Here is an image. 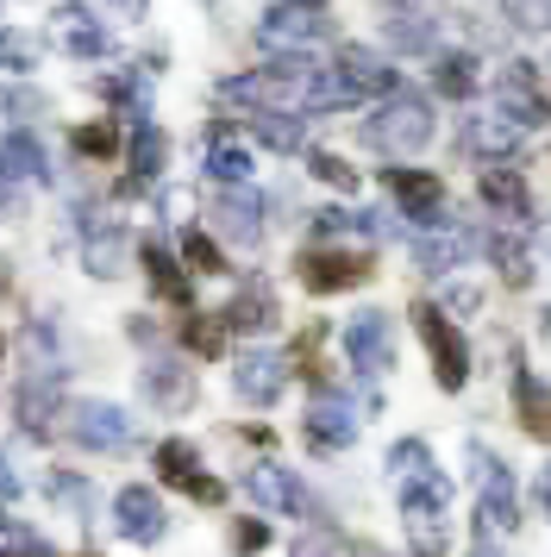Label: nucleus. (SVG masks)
I'll list each match as a JSON object with an SVG mask.
<instances>
[{"label": "nucleus", "instance_id": "obj_1", "mask_svg": "<svg viewBox=\"0 0 551 557\" xmlns=\"http://www.w3.org/2000/svg\"><path fill=\"white\" fill-rule=\"evenodd\" d=\"M445 507H451V482L439 476V470L401 482V520H407V545H414V557H445V545H451Z\"/></svg>", "mask_w": 551, "mask_h": 557}, {"label": "nucleus", "instance_id": "obj_2", "mask_svg": "<svg viewBox=\"0 0 551 557\" xmlns=\"http://www.w3.org/2000/svg\"><path fill=\"white\" fill-rule=\"evenodd\" d=\"M364 138H370L382 157H420L426 145H432V107H426L420 95H389V101L370 113Z\"/></svg>", "mask_w": 551, "mask_h": 557}, {"label": "nucleus", "instance_id": "obj_3", "mask_svg": "<svg viewBox=\"0 0 551 557\" xmlns=\"http://www.w3.org/2000/svg\"><path fill=\"white\" fill-rule=\"evenodd\" d=\"M470 463H476V476H482V502H476V539L482 545H501L507 532H514V476L501 470L495 457L482 451V445H470Z\"/></svg>", "mask_w": 551, "mask_h": 557}, {"label": "nucleus", "instance_id": "obj_4", "mask_svg": "<svg viewBox=\"0 0 551 557\" xmlns=\"http://www.w3.org/2000/svg\"><path fill=\"white\" fill-rule=\"evenodd\" d=\"M414 326H420V345L432 351L439 388H464V376H470V345H464V332L451 326L439 307H426V301H414Z\"/></svg>", "mask_w": 551, "mask_h": 557}, {"label": "nucleus", "instance_id": "obj_5", "mask_svg": "<svg viewBox=\"0 0 551 557\" xmlns=\"http://www.w3.org/2000/svg\"><path fill=\"white\" fill-rule=\"evenodd\" d=\"M345 357H351L357 376L395 370V320H389V313H357L345 326Z\"/></svg>", "mask_w": 551, "mask_h": 557}, {"label": "nucleus", "instance_id": "obj_6", "mask_svg": "<svg viewBox=\"0 0 551 557\" xmlns=\"http://www.w3.org/2000/svg\"><path fill=\"white\" fill-rule=\"evenodd\" d=\"M63 420H70V438L88 445V451H125L132 445V420L113 401H75Z\"/></svg>", "mask_w": 551, "mask_h": 557}, {"label": "nucleus", "instance_id": "obj_7", "mask_svg": "<svg viewBox=\"0 0 551 557\" xmlns=\"http://www.w3.org/2000/svg\"><path fill=\"white\" fill-rule=\"evenodd\" d=\"M113 527H120V539H132V545H157L163 539V527H170V513H163V502H157V488H120L113 495Z\"/></svg>", "mask_w": 551, "mask_h": 557}, {"label": "nucleus", "instance_id": "obj_8", "mask_svg": "<svg viewBox=\"0 0 551 557\" xmlns=\"http://www.w3.org/2000/svg\"><path fill=\"white\" fill-rule=\"evenodd\" d=\"M370 257L364 251H307L301 257V282L314 288V295H339V288H357V282H370Z\"/></svg>", "mask_w": 551, "mask_h": 557}, {"label": "nucleus", "instance_id": "obj_9", "mask_svg": "<svg viewBox=\"0 0 551 557\" xmlns=\"http://www.w3.org/2000/svg\"><path fill=\"white\" fill-rule=\"evenodd\" d=\"M351 438H357V401L320 388L314 407H307V445H314V451H345Z\"/></svg>", "mask_w": 551, "mask_h": 557}, {"label": "nucleus", "instance_id": "obj_10", "mask_svg": "<svg viewBox=\"0 0 551 557\" xmlns=\"http://www.w3.org/2000/svg\"><path fill=\"white\" fill-rule=\"evenodd\" d=\"M407 251H414V263H420L426 276H451V270L476 251V238L464 226H420L407 238Z\"/></svg>", "mask_w": 551, "mask_h": 557}, {"label": "nucleus", "instance_id": "obj_11", "mask_svg": "<svg viewBox=\"0 0 551 557\" xmlns=\"http://www.w3.org/2000/svg\"><path fill=\"white\" fill-rule=\"evenodd\" d=\"M521 138H526V126L521 120H507V113H470V120H464V151L482 157V163H507V157H521Z\"/></svg>", "mask_w": 551, "mask_h": 557}, {"label": "nucleus", "instance_id": "obj_12", "mask_svg": "<svg viewBox=\"0 0 551 557\" xmlns=\"http://www.w3.org/2000/svg\"><path fill=\"white\" fill-rule=\"evenodd\" d=\"M245 488L257 507H270V513H314V495L301 488L295 470H282V463H257L245 470Z\"/></svg>", "mask_w": 551, "mask_h": 557}, {"label": "nucleus", "instance_id": "obj_13", "mask_svg": "<svg viewBox=\"0 0 551 557\" xmlns=\"http://www.w3.org/2000/svg\"><path fill=\"white\" fill-rule=\"evenodd\" d=\"M257 32H264L270 51H301V45H314V38L326 32V20L314 13V7H301V0H276Z\"/></svg>", "mask_w": 551, "mask_h": 557}, {"label": "nucleus", "instance_id": "obj_14", "mask_svg": "<svg viewBox=\"0 0 551 557\" xmlns=\"http://www.w3.org/2000/svg\"><path fill=\"white\" fill-rule=\"evenodd\" d=\"M232 382H238V395H245V401L270 407V401H282V388H289V357L245 351V357H238V370H232Z\"/></svg>", "mask_w": 551, "mask_h": 557}, {"label": "nucleus", "instance_id": "obj_15", "mask_svg": "<svg viewBox=\"0 0 551 557\" xmlns=\"http://www.w3.org/2000/svg\"><path fill=\"white\" fill-rule=\"evenodd\" d=\"M50 38H57L70 57H107V45H113V38H107V26H100L88 7H75V0L50 13Z\"/></svg>", "mask_w": 551, "mask_h": 557}, {"label": "nucleus", "instance_id": "obj_16", "mask_svg": "<svg viewBox=\"0 0 551 557\" xmlns=\"http://www.w3.org/2000/svg\"><path fill=\"white\" fill-rule=\"evenodd\" d=\"M213 226H220V238H232V245H257V238H264V201H257L250 188H220Z\"/></svg>", "mask_w": 551, "mask_h": 557}, {"label": "nucleus", "instance_id": "obj_17", "mask_svg": "<svg viewBox=\"0 0 551 557\" xmlns=\"http://www.w3.org/2000/svg\"><path fill=\"white\" fill-rule=\"evenodd\" d=\"M339 76L357 88V101H364V95H382V101H389V95H401V88H395L401 76L389 70V57L364 51V45H345V51H339Z\"/></svg>", "mask_w": 551, "mask_h": 557}, {"label": "nucleus", "instance_id": "obj_18", "mask_svg": "<svg viewBox=\"0 0 551 557\" xmlns=\"http://www.w3.org/2000/svg\"><path fill=\"white\" fill-rule=\"evenodd\" d=\"M120 257H125L120 220H82V263H88L95 276H120Z\"/></svg>", "mask_w": 551, "mask_h": 557}, {"label": "nucleus", "instance_id": "obj_19", "mask_svg": "<svg viewBox=\"0 0 551 557\" xmlns=\"http://www.w3.org/2000/svg\"><path fill=\"white\" fill-rule=\"evenodd\" d=\"M482 201L495 207V220H501L507 232L532 220V201H526V182L514 176V170H482Z\"/></svg>", "mask_w": 551, "mask_h": 557}, {"label": "nucleus", "instance_id": "obj_20", "mask_svg": "<svg viewBox=\"0 0 551 557\" xmlns=\"http://www.w3.org/2000/svg\"><path fill=\"white\" fill-rule=\"evenodd\" d=\"M45 151H38V138L32 132H7L0 138V188H13V182H45Z\"/></svg>", "mask_w": 551, "mask_h": 557}, {"label": "nucleus", "instance_id": "obj_21", "mask_svg": "<svg viewBox=\"0 0 551 557\" xmlns=\"http://www.w3.org/2000/svg\"><path fill=\"white\" fill-rule=\"evenodd\" d=\"M495 88H501V101H507V120H521V126H539V120H546V101H539V76H532V63H514Z\"/></svg>", "mask_w": 551, "mask_h": 557}, {"label": "nucleus", "instance_id": "obj_22", "mask_svg": "<svg viewBox=\"0 0 551 557\" xmlns=\"http://www.w3.org/2000/svg\"><path fill=\"white\" fill-rule=\"evenodd\" d=\"M57 395H63L57 370L20 382V420H25V432H32V438H45V432H50V420H57Z\"/></svg>", "mask_w": 551, "mask_h": 557}, {"label": "nucleus", "instance_id": "obj_23", "mask_svg": "<svg viewBox=\"0 0 551 557\" xmlns=\"http://www.w3.org/2000/svg\"><path fill=\"white\" fill-rule=\"evenodd\" d=\"M157 463H163V476L175 482V488H188V495H195V502H220V482L213 476H200V457L188 451V445H163V451H157Z\"/></svg>", "mask_w": 551, "mask_h": 557}, {"label": "nucleus", "instance_id": "obj_24", "mask_svg": "<svg viewBox=\"0 0 551 557\" xmlns=\"http://www.w3.org/2000/svg\"><path fill=\"white\" fill-rule=\"evenodd\" d=\"M514 413H521V426L532 432V438H546L551 445V388L532 376V370L514 376Z\"/></svg>", "mask_w": 551, "mask_h": 557}, {"label": "nucleus", "instance_id": "obj_25", "mask_svg": "<svg viewBox=\"0 0 551 557\" xmlns=\"http://www.w3.org/2000/svg\"><path fill=\"white\" fill-rule=\"evenodd\" d=\"M395 195H401V207H407L420 226H445V220H439V207H445V188H439V176H414V170H395Z\"/></svg>", "mask_w": 551, "mask_h": 557}, {"label": "nucleus", "instance_id": "obj_26", "mask_svg": "<svg viewBox=\"0 0 551 557\" xmlns=\"http://www.w3.org/2000/svg\"><path fill=\"white\" fill-rule=\"evenodd\" d=\"M145 395L157 407H188L195 401V376H188L182 363H150L145 370Z\"/></svg>", "mask_w": 551, "mask_h": 557}, {"label": "nucleus", "instance_id": "obj_27", "mask_svg": "<svg viewBox=\"0 0 551 557\" xmlns=\"http://www.w3.org/2000/svg\"><path fill=\"white\" fill-rule=\"evenodd\" d=\"M357 101V88H351L339 70H314V76L301 82V107H314V113H326V107H351Z\"/></svg>", "mask_w": 551, "mask_h": 557}, {"label": "nucleus", "instance_id": "obj_28", "mask_svg": "<svg viewBox=\"0 0 551 557\" xmlns=\"http://www.w3.org/2000/svg\"><path fill=\"white\" fill-rule=\"evenodd\" d=\"M250 132H257V145H270V151H301V120L289 107H264V113L250 120Z\"/></svg>", "mask_w": 551, "mask_h": 557}, {"label": "nucleus", "instance_id": "obj_29", "mask_svg": "<svg viewBox=\"0 0 551 557\" xmlns=\"http://www.w3.org/2000/svg\"><path fill=\"white\" fill-rule=\"evenodd\" d=\"M389 45L395 51H426L432 45V13H414V7H401V13H389Z\"/></svg>", "mask_w": 551, "mask_h": 557}, {"label": "nucleus", "instance_id": "obj_30", "mask_svg": "<svg viewBox=\"0 0 551 557\" xmlns=\"http://www.w3.org/2000/svg\"><path fill=\"white\" fill-rule=\"evenodd\" d=\"M225 320H232L238 332H264L276 320V295H270V288H245L238 301L225 307Z\"/></svg>", "mask_w": 551, "mask_h": 557}, {"label": "nucleus", "instance_id": "obj_31", "mask_svg": "<svg viewBox=\"0 0 551 557\" xmlns=\"http://www.w3.org/2000/svg\"><path fill=\"white\" fill-rule=\"evenodd\" d=\"M207 176L220 182V188H245L250 157L238 151V145H220V138H213V151H207Z\"/></svg>", "mask_w": 551, "mask_h": 557}, {"label": "nucleus", "instance_id": "obj_32", "mask_svg": "<svg viewBox=\"0 0 551 557\" xmlns=\"http://www.w3.org/2000/svg\"><path fill=\"white\" fill-rule=\"evenodd\" d=\"M145 270H150V282H157L170 301H188V276H182V263H175L163 245H145Z\"/></svg>", "mask_w": 551, "mask_h": 557}, {"label": "nucleus", "instance_id": "obj_33", "mask_svg": "<svg viewBox=\"0 0 551 557\" xmlns=\"http://www.w3.org/2000/svg\"><path fill=\"white\" fill-rule=\"evenodd\" d=\"M163 151H170V145H163V132L150 126H132V170H138V176H157V170H163Z\"/></svg>", "mask_w": 551, "mask_h": 557}, {"label": "nucleus", "instance_id": "obj_34", "mask_svg": "<svg viewBox=\"0 0 551 557\" xmlns=\"http://www.w3.org/2000/svg\"><path fill=\"white\" fill-rule=\"evenodd\" d=\"M439 95H457V101H464V95H470L476 88V57H464V51H451V57H439Z\"/></svg>", "mask_w": 551, "mask_h": 557}, {"label": "nucleus", "instance_id": "obj_35", "mask_svg": "<svg viewBox=\"0 0 551 557\" xmlns=\"http://www.w3.org/2000/svg\"><path fill=\"white\" fill-rule=\"evenodd\" d=\"M389 470H395L401 482H407V476H426V470H432V451H426L420 438H401L395 451H389Z\"/></svg>", "mask_w": 551, "mask_h": 557}, {"label": "nucleus", "instance_id": "obj_36", "mask_svg": "<svg viewBox=\"0 0 551 557\" xmlns=\"http://www.w3.org/2000/svg\"><path fill=\"white\" fill-rule=\"evenodd\" d=\"M489 257H495V263H501V276H507V282H532V257H526L521 245L507 238V232H501L495 245H489Z\"/></svg>", "mask_w": 551, "mask_h": 557}, {"label": "nucleus", "instance_id": "obj_37", "mask_svg": "<svg viewBox=\"0 0 551 557\" xmlns=\"http://www.w3.org/2000/svg\"><path fill=\"white\" fill-rule=\"evenodd\" d=\"M0 557H45V545H38L13 513H0Z\"/></svg>", "mask_w": 551, "mask_h": 557}, {"label": "nucleus", "instance_id": "obj_38", "mask_svg": "<svg viewBox=\"0 0 551 557\" xmlns=\"http://www.w3.org/2000/svg\"><path fill=\"white\" fill-rule=\"evenodd\" d=\"M314 176H320V182H332V188H345V195L357 188V170H351L345 157H332V151H320V157H314Z\"/></svg>", "mask_w": 551, "mask_h": 557}, {"label": "nucleus", "instance_id": "obj_39", "mask_svg": "<svg viewBox=\"0 0 551 557\" xmlns=\"http://www.w3.org/2000/svg\"><path fill=\"white\" fill-rule=\"evenodd\" d=\"M507 13L526 32H551V0H507Z\"/></svg>", "mask_w": 551, "mask_h": 557}, {"label": "nucleus", "instance_id": "obj_40", "mask_svg": "<svg viewBox=\"0 0 551 557\" xmlns=\"http://www.w3.org/2000/svg\"><path fill=\"white\" fill-rule=\"evenodd\" d=\"M120 145V126H82L75 132V151H88V157H107Z\"/></svg>", "mask_w": 551, "mask_h": 557}, {"label": "nucleus", "instance_id": "obj_41", "mask_svg": "<svg viewBox=\"0 0 551 557\" xmlns=\"http://www.w3.org/2000/svg\"><path fill=\"white\" fill-rule=\"evenodd\" d=\"M188 345H195L200 357H213L225 345V326H220V320H195V326H188Z\"/></svg>", "mask_w": 551, "mask_h": 557}, {"label": "nucleus", "instance_id": "obj_42", "mask_svg": "<svg viewBox=\"0 0 551 557\" xmlns=\"http://www.w3.org/2000/svg\"><path fill=\"white\" fill-rule=\"evenodd\" d=\"M182 257H188L195 270H213V263H220V245H213V238H200V232H188V238H182Z\"/></svg>", "mask_w": 551, "mask_h": 557}, {"label": "nucleus", "instance_id": "obj_43", "mask_svg": "<svg viewBox=\"0 0 551 557\" xmlns=\"http://www.w3.org/2000/svg\"><path fill=\"white\" fill-rule=\"evenodd\" d=\"M32 57H38V45H32V38H0V63H20V70H32Z\"/></svg>", "mask_w": 551, "mask_h": 557}, {"label": "nucleus", "instance_id": "obj_44", "mask_svg": "<svg viewBox=\"0 0 551 557\" xmlns=\"http://www.w3.org/2000/svg\"><path fill=\"white\" fill-rule=\"evenodd\" d=\"M50 495H57V502H70V507H88V488H82V482H70V476L50 482Z\"/></svg>", "mask_w": 551, "mask_h": 557}, {"label": "nucleus", "instance_id": "obj_45", "mask_svg": "<svg viewBox=\"0 0 551 557\" xmlns=\"http://www.w3.org/2000/svg\"><path fill=\"white\" fill-rule=\"evenodd\" d=\"M295 557H332V545H320V539H301Z\"/></svg>", "mask_w": 551, "mask_h": 557}, {"label": "nucleus", "instance_id": "obj_46", "mask_svg": "<svg viewBox=\"0 0 551 557\" xmlns=\"http://www.w3.org/2000/svg\"><path fill=\"white\" fill-rule=\"evenodd\" d=\"M113 7H120L125 20H145V7H150V0H113Z\"/></svg>", "mask_w": 551, "mask_h": 557}, {"label": "nucleus", "instance_id": "obj_47", "mask_svg": "<svg viewBox=\"0 0 551 557\" xmlns=\"http://www.w3.org/2000/svg\"><path fill=\"white\" fill-rule=\"evenodd\" d=\"M539 507H546V513H551V463H546V470H539Z\"/></svg>", "mask_w": 551, "mask_h": 557}, {"label": "nucleus", "instance_id": "obj_48", "mask_svg": "<svg viewBox=\"0 0 551 557\" xmlns=\"http://www.w3.org/2000/svg\"><path fill=\"white\" fill-rule=\"evenodd\" d=\"M13 495H20V482H13L7 470H0V502H13Z\"/></svg>", "mask_w": 551, "mask_h": 557}, {"label": "nucleus", "instance_id": "obj_49", "mask_svg": "<svg viewBox=\"0 0 551 557\" xmlns=\"http://www.w3.org/2000/svg\"><path fill=\"white\" fill-rule=\"evenodd\" d=\"M0 357H7V338H0Z\"/></svg>", "mask_w": 551, "mask_h": 557}, {"label": "nucleus", "instance_id": "obj_50", "mask_svg": "<svg viewBox=\"0 0 551 557\" xmlns=\"http://www.w3.org/2000/svg\"><path fill=\"white\" fill-rule=\"evenodd\" d=\"M546 332H551V313H546Z\"/></svg>", "mask_w": 551, "mask_h": 557}, {"label": "nucleus", "instance_id": "obj_51", "mask_svg": "<svg viewBox=\"0 0 551 557\" xmlns=\"http://www.w3.org/2000/svg\"><path fill=\"white\" fill-rule=\"evenodd\" d=\"M301 7H314V0H301Z\"/></svg>", "mask_w": 551, "mask_h": 557}]
</instances>
